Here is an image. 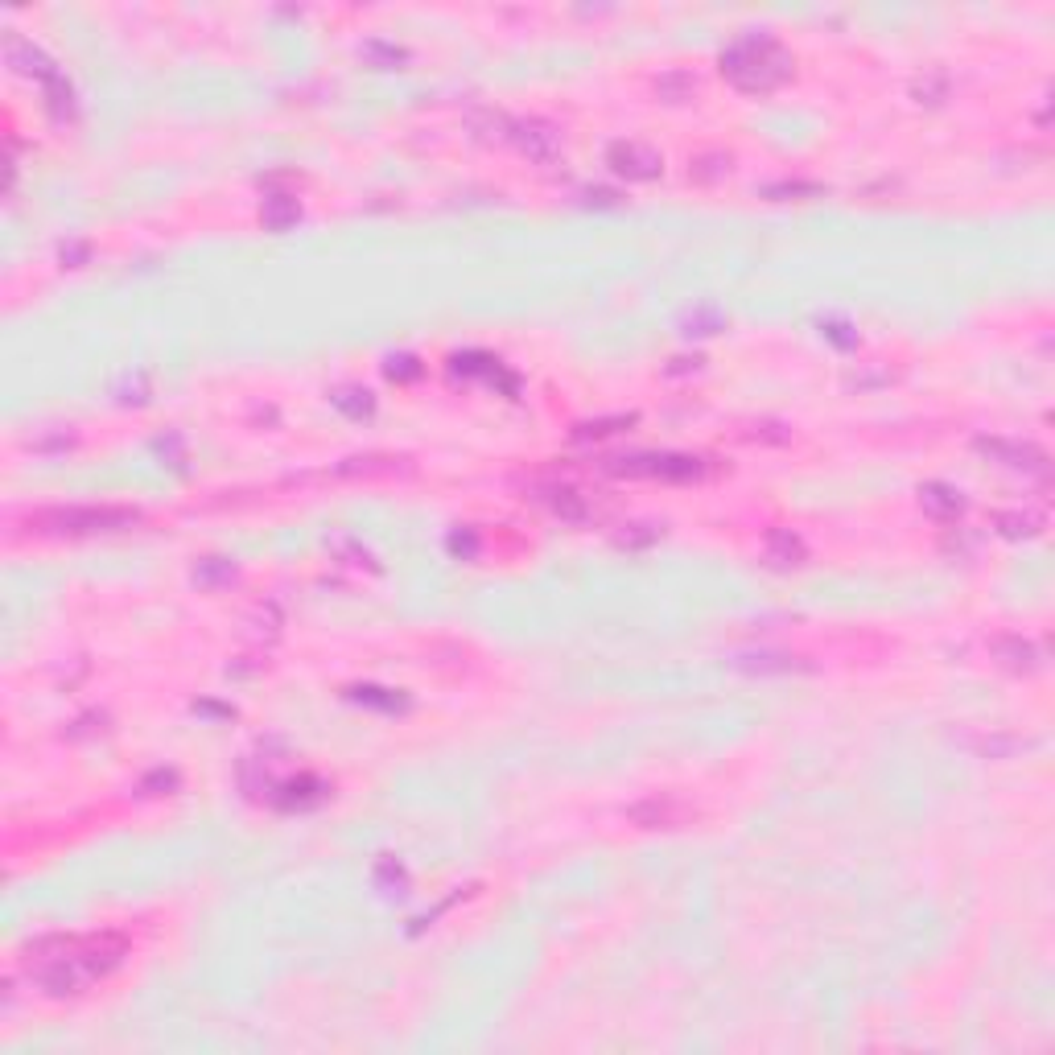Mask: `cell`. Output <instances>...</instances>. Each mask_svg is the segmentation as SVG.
I'll use <instances>...</instances> for the list:
<instances>
[{
	"label": "cell",
	"instance_id": "17",
	"mask_svg": "<svg viewBox=\"0 0 1055 1055\" xmlns=\"http://www.w3.org/2000/svg\"><path fill=\"white\" fill-rule=\"evenodd\" d=\"M738 668H746V672H792V668H800L792 656H738L734 660Z\"/></svg>",
	"mask_w": 1055,
	"mask_h": 1055
},
{
	"label": "cell",
	"instance_id": "19",
	"mask_svg": "<svg viewBox=\"0 0 1055 1055\" xmlns=\"http://www.w3.org/2000/svg\"><path fill=\"white\" fill-rule=\"evenodd\" d=\"M334 404L343 408V413H351V417H367L371 408V392H359V388H343V392H334Z\"/></svg>",
	"mask_w": 1055,
	"mask_h": 1055
},
{
	"label": "cell",
	"instance_id": "4",
	"mask_svg": "<svg viewBox=\"0 0 1055 1055\" xmlns=\"http://www.w3.org/2000/svg\"><path fill=\"white\" fill-rule=\"evenodd\" d=\"M5 50H9V62L17 66V71L33 75V79H38V83L46 87V95H50V108H54L58 116H66V112L75 108V91H71V83H66V75L58 71V66H54V62H50V58H46L38 46H29L25 38H17V33H13Z\"/></svg>",
	"mask_w": 1055,
	"mask_h": 1055
},
{
	"label": "cell",
	"instance_id": "16",
	"mask_svg": "<svg viewBox=\"0 0 1055 1055\" xmlns=\"http://www.w3.org/2000/svg\"><path fill=\"white\" fill-rule=\"evenodd\" d=\"M549 503H553V512H557L561 520H582V516H586V499L577 495V491H569V487L549 491Z\"/></svg>",
	"mask_w": 1055,
	"mask_h": 1055
},
{
	"label": "cell",
	"instance_id": "11",
	"mask_svg": "<svg viewBox=\"0 0 1055 1055\" xmlns=\"http://www.w3.org/2000/svg\"><path fill=\"white\" fill-rule=\"evenodd\" d=\"M994 656H998L1006 668H1014V672H1035V668H1039V652H1035V643L1018 639V635L994 639Z\"/></svg>",
	"mask_w": 1055,
	"mask_h": 1055
},
{
	"label": "cell",
	"instance_id": "7",
	"mask_svg": "<svg viewBox=\"0 0 1055 1055\" xmlns=\"http://www.w3.org/2000/svg\"><path fill=\"white\" fill-rule=\"evenodd\" d=\"M615 474H648V479H697L701 462L685 454H639V458H615Z\"/></svg>",
	"mask_w": 1055,
	"mask_h": 1055
},
{
	"label": "cell",
	"instance_id": "12",
	"mask_svg": "<svg viewBox=\"0 0 1055 1055\" xmlns=\"http://www.w3.org/2000/svg\"><path fill=\"white\" fill-rule=\"evenodd\" d=\"M767 561L771 565H779V569H792V565H800L804 557H808V549H804V540L800 536H792V532H767Z\"/></svg>",
	"mask_w": 1055,
	"mask_h": 1055
},
{
	"label": "cell",
	"instance_id": "13",
	"mask_svg": "<svg viewBox=\"0 0 1055 1055\" xmlns=\"http://www.w3.org/2000/svg\"><path fill=\"white\" fill-rule=\"evenodd\" d=\"M297 215H301V207H297V198H289V194H272V198H264V211H260V219H264L268 231H285V227H293Z\"/></svg>",
	"mask_w": 1055,
	"mask_h": 1055
},
{
	"label": "cell",
	"instance_id": "10",
	"mask_svg": "<svg viewBox=\"0 0 1055 1055\" xmlns=\"http://www.w3.org/2000/svg\"><path fill=\"white\" fill-rule=\"evenodd\" d=\"M920 503H924V512L932 520H957L965 512V495L957 487H948V483H924L920 487Z\"/></svg>",
	"mask_w": 1055,
	"mask_h": 1055
},
{
	"label": "cell",
	"instance_id": "21",
	"mask_svg": "<svg viewBox=\"0 0 1055 1055\" xmlns=\"http://www.w3.org/2000/svg\"><path fill=\"white\" fill-rule=\"evenodd\" d=\"M763 194H767V198H800V194L816 198V194H821V186H812V182H775V186H767Z\"/></svg>",
	"mask_w": 1055,
	"mask_h": 1055
},
{
	"label": "cell",
	"instance_id": "2",
	"mask_svg": "<svg viewBox=\"0 0 1055 1055\" xmlns=\"http://www.w3.org/2000/svg\"><path fill=\"white\" fill-rule=\"evenodd\" d=\"M722 75L746 95H767L792 79V54L767 33H746L722 50Z\"/></svg>",
	"mask_w": 1055,
	"mask_h": 1055
},
{
	"label": "cell",
	"instance_id": "5",
	"mask_svg": "<svg viewBox=\"0 0 1055 1055\" xmlns=\"http://www.w3.org/2000/svg\"><path fill=\"white\" fill-rule=\"evenodd\" d=\"M606 165L627 182H656L664 174V153L643 141H615L606 149Z\"/></svg>",
	"mask_w": 1055,
	"mask_h": 1055
},
{
	"label": "cell",
	"instance_id": "15",
	"mask_svg": "<svg viewBox=\"0 0 1055 1055\" xmlns=\"http://www.w3.org/2000/svg\"><path fill=\"white\" fill-rule=\"evenodd\" d=\"M656 91H660V99H668V104H680V99H689L697 91V79L685 75V71H672V75H664L656 83Z\"/></svg>",
	"mask_w": 1055,
	"mask_h": 1055
},
{
	"label": "cell",
	"instance_id": "3",
	"mask_svg": "<svg viewBox=\"0 0 1055 1055\" xmlns=\"http://www.w3.org/2000/svg\"><path fill=\"white\" fill-rule=\"evenodd\" d=\"M136 516L132 507H50V512H38L29 524L38 532H71V536H91V532H120L132 528Z\"/></svg>",
	"mask_w": 1055,
	"mask_h": 1055
},
{
	"label": "cell",
	"instance_id": "18",
	"mask_svg": "<svg viewBox=\"0 0 1055 1055\" xmlns=\"http://www.w3.org/2000/svg\"><path fill=\"white\" fill-rule=\"evenodd\" d=\"M911 91H915V99H920V104H940V99L948 95V75H940V71L920 75Z\"/></svg>",
	"mask_w": 1055,
	"mask_h": 1055
},
{
	"label": "cell",
	"instance_id": "8",
	"mask_svg": "<svg viewBox=\"0 0 1055 1055\" xmlns=\"http://www.w3.org/2000/svg\"><path fill=\"white\" fill-rule=\"evenodd\" d=\"M977 450L985 458H994L1010 470H1031V474H1047V454L1031 441H1006V437H977Z\"/></svg>",
	"mask_w": 1055,
	"mask_h": 1055
},
{
	"label": "cell",
	"instance_id": "20",
	"mask_svg": "<svg viewBox=\"0 0 1055 1055\" xmlns=\"http://www.w3.org/2000/svg\"><path fill=\"white\" fill-rule=\"evenodd\" d=\"M631 417H606V421H590V425H577V437H610V433H619L627 429Z\"/></svg>",
	"mask_w": 1055,
	"mask_h": 1055
},
{
	"label": "cell",
	"instance_id": "1",
	"mask_svg": "<svg viewBox=\"0 0 1055 1055\" xmlns=\"http://www.w3.org/2000/svg\"><path fill=\"white\" fill-rule=\"evenodd\" d=\"M128 957V940L120 932H87V936H42L21 952L25 977L50 998H75L87 985L116 973Z\"/></svg>",
	"mask_w": 1055,
	"mask_h": 1055
},
{
	"label": "cell",
	"instance_id": "14",
	"mask_svg": "<svg viewBox=\"0 0 1055 1055\" xmlns=\"http://www.w3.org/2000/svg\"><path fill=\"white\" fill-rule=\"evenodd\" d=\"M1043 528V516L1039 512H1006L998 516V532L1002 536H1035Z\"/></svg>",
	"mask_w": 1055,
	"mask_h": 1055
},
{
	"label": "cell",
	"instance_id": "6",
	"mask_svg": "<svg viewBox=\"0 0 1055 1055\" xmlns=\"http://www.w3.org/2000/svg\"><path fill=\"white\" fill-rule=\"evenodd\" d=\"M507 132V141H512L524 157H532V161H540V165H549V161H557L561 157V132L549 124V120H507L503 124Z\"/></svg>",
	"mask_w": 1055,
	"mask_h": 1055
},
{
	"label": "cell",
	"instance_id": "9",
	"mask_svg": "<svg viewBox=\"0 0 1055 1055\" xmlns=\"http://www.w3.org/2000/svg\"><path fill=\"white\" fill-rule=\"evenodd\" d=\"M627 816L643 829H676V825L689 821L693 808L676 796H652V800H639L635 808H627Z\"/></svg>",
	"mask_w": 1055,
	"mask_h": 1055
}]
</instances>
